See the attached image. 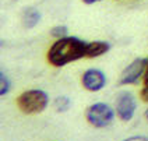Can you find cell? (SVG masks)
Wrapping results in <instances>:
<instances>
[{"instance_id": "cell-11", "label": "cell", "mask_w": 148, "mask_h": 141, "mask_svg": "<svg viewBox=\"0 0 148 141\" xmlns=\"http://www.w3.org/2000/svg\"><path fill=\"white\" fill-rule=\"evenodd\" d=\"M10 80L4 75V73H0V95L4 97L8 91H10Z\"/></svg>"}, {"instance_id": "cell-4", "label": "cell", "mask_w": 148, "mask_h": 141, "mask_svg": "<svg viewBox=\"0 0 148 141\" xmlns=\"http://www.w3.org/2000/svg\"><path fill=\"white\" fill-rule=\"evenodd\" d=\"M148 60L144 57H137L134 59L129 66L123 70V73L120 74L119 78V84L120 85H132L136 84L140 77L145 73V68H147Z\"/></svg>"}, {"instance_id": "cell-5", "label": "cell", "mask_w": 148, "mask_h": 141, "mask_svg": "<svg viewBox=\"0 0 148 141\" xmlns=\"http://www.w3.org/2000/svg\"><path fill=\"white\" fill-rule=\"evenodd\" d=\"M136 108H137V101L132 92L123 91L119 94L116 101V113L123 122L132 120L136 113Z\"/></svg>"}, {"instance_id": "cell-2", "label": "cell", "mask_w": 148, "mask_h": 141, "mask_svg": "<svg viewBox=\"0 0 148 141\" xmlns=\"http://www.w3.org/2000/svg\"><path fill=\"white\" fill-rule=\"evenodd\" d=\"M48 103H49V97L42 90H29V91L23 92L17 98L18 109L28 115L41 113L48 106Z\"/></svg>"}, {"instance_id": "cell-8", "label": "cell", "mask_w": 148, "mask_h": 141, "mask_svg": "<svg viewBox=\"0 0 148 141\" xmlns=\"http://www.w3.org/2000/svg\"><path fill=\"white\" fill-rule=\"evenodd\" d=\"M41 21V13L36 8H27L23 14V24L25 28H34Z\"/></svg>"}, {"instance_id": "cell-15", "label": "cell", "mask_w": 148, "mask_h": 141, "mask_svg": "<svg viewBox=\"0 0 148 141\" xmlns=\"http://www.w3.org/2000/svg\"><path fill=\"white\" fill-rule=\"evenodd\" d=\"M144 115H145V119L148 120V108H147V110H145V113H144Z\"/></svg>"}, {"instance_id": "cell-14", "label": "cell", "mask_w": 148, "mask_h": 141, "mask_svg": "<svg viewBox=\"0 0 148 141\" xmlns=\"http://www.w3.org/2000/svg\"><path fill=\"white\" fill-rule=\"evenodd\" d=\"M85 4H94V3H98V1H102V0H82Z\"/></svg>"}, {"instance_id": "cell-9", "label": "cell", "mask_w": 148, "mask_h": 141, "mask_svg": "<svg viewBox=\"0 0 148 141\" xmlns=\"http://www.w3.org/2000/svg\"><path fill=\"white\" fill-rule=\"evenodd\" d=\"M70 106H71V101L67 97H58L55 99V108L59 112H66L70 109Z\"/></svg>"}, {"instance_id": "cell-10", "label": "cell", "mask_w": 148, "mask_h": 141, "mask_svg": "<svg viewBox=\"0 0 148 141\" xmlns=\"http://www.w3.org/2000/svg\"><path fill=\"white\" fill-rule=\"evenodd\" d=\"M67 32H69V28H67L66 25H56V27H53L50 29V35L55 36V38H58V39L67 36Z\"/></svg>"}, {"instance_id": "cell-6", "label": "cell", "mask_w": 148, "mask_h": 141, "mask_svg": "<svg viewBox=\"0 0 148 141\" xmlns=\"http://www.w3.org/2000/svg\"><path fill=\"white\" fill-rule=\"evenodd\" d=\"M81 83H82V87H84L87 91L98 92L105 87L106 77H105V74H103L101 70H98V68H90V70H87V71L82 74Z\"/></svg>"}, {"instance_id": "cell-3", "label": "cell", "mask_w": 148, "mask_h": 141, "mask_svg": "<svg viewBox=\"0 0 148 141\" xmlns=\"http://www.w3.org/2000/svg\"><path fill=\"white\" fill-rule=\"evenodd\" d=\"M85 117H87V122L90 125H92L94 127H98V129H102V127H106L112 123V120L115 117V110L108 103L98 102V103H94L87 108Z\"/></svg>"}, {"instance_id": "cell-1", "label": "cell", "mask_w": 148, "mask_h": 141, "mask_svg": "<svg viewBox=\"0 0 148 141\" xmlns=\"http://www.w3.org/2000/svg\"><path fill=\"white\" fill-rule=\"evenodd\" d=\"M88 42L75 36L60 38L50 46L48 52V62L55 67H63L78 59L87 57Z\"/></svg>"}, {"instance_id": "cell-13", "label": "cell", "mask_w": 148, "mask_h": 141, "mask_svg": "<svg viewBox=\"0 0 148 141\" xmlns=\"http://www.w3.org/2000/svg\"><path fill=\"white\" fill-rule=\"evenodd\" d=\"M123 141H148V137L145 136H134V137H129Z\"/></svg>"}, {"instance_id": "cell-12", "label": "cell", "mask_w": 148, "mask_h": 141, "mask_svg": "<svg viewBox=\"0 0 148 141\" xmlns=\"http://www.w3.org/2000/svg\"><path fill=\"white\" fill-rule=\"evenodd\" d=\"M141 99L144 102H148V64L144 73V88L141 90Z\"/></svg>"}, {"instance_id": "cell-7", "label": "cell", "mask_w": 148, "mask_h": 141, "mask_svg": "<svg viewBox=\"0 0 148 141\" xmlns=\"http://www.w3.org/2000/svg\"><path fill=\"white\" fill-rule=\"evenodd\" d=\"M109 49H110V43H109V42H105V41L88 42V46H87V57L88 59L99 57V56L108 53Z\"/></svg>"}]
</instances>
